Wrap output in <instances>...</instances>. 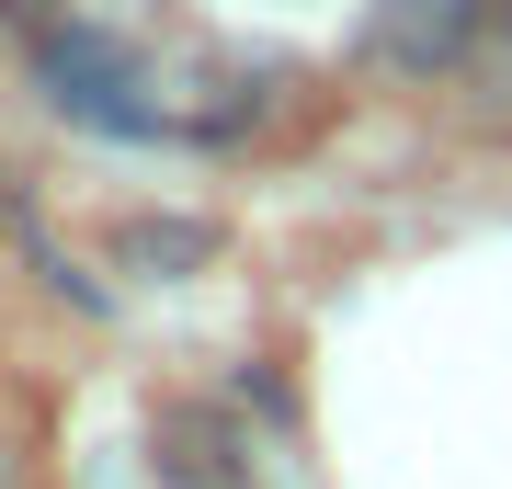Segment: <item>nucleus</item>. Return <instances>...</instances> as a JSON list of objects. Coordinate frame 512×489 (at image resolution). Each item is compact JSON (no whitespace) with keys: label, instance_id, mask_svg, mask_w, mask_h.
Returning <instances> with one entry per match:
<instances>
[{"label":"nucleus","instance_id":"f257e3e1","mask_svg":"<svg viewBox=\"0 0 512 489\" xmlns=\"http://www.w3.org/2000/svg\"><path fill=\"white\" fill-rule=\"evenodd\" d=\"M35 80H46L57 114H80V126H103V137H183V114L148 91L137 46H114L103 23H57V35H35Z\"/></svg>","mask_w":512,"mask_h":489},{"label":"nucleus","instance_id":"f03ea898","mask_svg":"<svg viewBox=\"0 0 512 489\" xmlns=\"http://www.w3.org/2000/svg\"><path fill=\"white\" fill-rule=\"evenodd\" d=\"M478 35H490V0H365V57L399 80H456Z\"/></svg>","mask_w":512,"mask_h":489},{"label":"nucleus","instance_id":"7ed1b4c3","mask_svg":"<svg viewBox=\"0 0 512 489\" xmlns=\"http://www.w3.org/2000/svg\"><path fill=\"white\" fill-rule=\"evenodd\" d=\"M148 467H160L171 489H239L251 478V444H239V421L217 410V399H171L160 421H148Z\"/></svg>","mask_w":512,"mask_h":489},{"label":"nucleus","instance_id":"20e7f679","mask_svg":"<svg viewBox=\"0 0 512 489\" xmlns=\"http://www.w3.org/2000/svg\"><path fill=\"white\" fill-rule=\"evenodd\" d=\"M217 228H126V262H205Z\"/></svg>","mask_w":512,"mask_h":489},{"label":"nucleus","instance_id":"39448f33","mask_svg":"<svg viewBox=\"0 0 512 489\" xmlns=\"http://www.w3.org/2000/svg\"><path fill=\"white\" fill-rule=\"evenodd\" d=\"M478 69L512 91V0H490V35H478Z\"/></svg>","mask_w":512,"mask_h":489},{"label":"nucleus","instance_id":"423d86ee","mask_svg":"<svg viewBox=\"0 0 512 489\" xmlns=\"http://www.w3.org/2000/svg\"><path fill=\"white\" fill-rule=\"evenodd\" d=\"M0 12H12L23 35H57V23H69V0H0Z\"/></svg>","mask_w":512,"mask_h":489},{"label":"nucleus","instance_id":"0eeeda50","mask_svg":"<svg viewBox=\"0 0 512 489\" xmlns=\"http://www.w3.org/2000/svg\"><path fill=\"white\" fill-rule=\"evenodd\" d=\"M23 478H35V467H23V433L0 421V489H23Z\"/></svg>","mask_w":512,"mask_h":489},{"label":"nucleus","instance_id":"6e6552de","mask_svg":"<svg viewBox=\"0 0 512 489\" xmlns=\"http://www.w3.org/2000/svg\"><path fill=\"white\" fill-rule=\"evenodd\" d=\"M0 239H12V182H0Z\"/></svg>","mask_w":512,"mask_h":489}]
</instances>
